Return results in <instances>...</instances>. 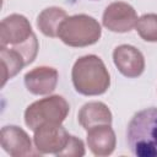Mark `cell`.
I'll return each instance as SVG.
<instances>
[{"label": "cell", "instance_id": "cell-1", "mask_svg": "<svg viewBox=\"0 0 157 157\" xmlns=\"http://www.w3.org/2000/svg\"><path fill=\"white\" fill-rule=\"evenodd\" d=\"M126 142L136 157H157V108L140 110L131 118Z\"/></svg>", "mask_w": 157, "mask_h": 157}, {"label": "cell", "instance_id": "cell-2", "mask_svg": "<svg viewBox=\"0 0 157 157\" xmlns=\"http://www.w3.org/2000/svg\"><path fill=\"white\" fill-rule=\"evenodd\" d=\"M71 78L76 92L83 96L103 94L110 85V76L103 60L93 54L81 56L75 61Z\"/></svg>", "mask_w": 157, "mask_h": 157}, {"label": "cell", "instance_id": "cell-3", "mask_svg": "<svg viewBox=\"0 0 157 157\" xmlns=\"http://www.w3.org/2000/svg\"><path fill=\"white\" fill-rule=\"evenodd\" d=\"M0 47L17 50L23 56L26 65H29L37 56L39 44L29 21L22 15L12 13L1 21Z\"/></svg>", "mask_w": 157, "mask_h": 157}, {"label": "cell", "instance_id": "cell-4", "mask_svg": "<svg viewBox=\"0 0 157 157\" xmlns=\"http://www.w3.org/2000/svg\"><path fill=\"white\" fill-rule=\"evenodd\" d=\"M101 34L102 28L98 21L92 16L80 13L69 16L61 22L58 37L69 47L83 48L97 43Z\"/></svg>", "mask_w": 157, "mask_h": 157}, {"label": "cell", "instance_id": "cell-5", "mask_svg": "<svg viewBox=\"0 0 157 157\" xmlns=\"http://www.w3.org/2000/svg\"><path fill=\"white\" fill-rule=\"evenodd\" d=\"M70 105L61 96H50L29 104L25 112V123L36 131L45 124H61L67 117Z\"/></svg>", "mask_w": 157, "mask_h": 157}, {"label": "cell", "instance_id": "cell-6", "mask_svg": "<svg viewBox=\"0 0 157 157\" xmlns=\"http://www.w3.org/2000/svg\"><path fill=\"white\" fill-rule=\"evenodd\" d=\"M69 132L61 124H45L34 131V146L39 155L53 153L59 156L70 140Z\"/></svg>", "mask_w": 157, "mask_h": 157}, {"label": "cell", "instance_id": "cell-7", "mask_svg": "<svg viewBox=\"0 0 157 157\" xmlns=\"http://www.w3.org/2000/svg\"><path fill=\"white\" fill-rule=\"evenodd\" d=\"M137 20V13L131 5L124 1H115L105 7L102 23L110 32L126 33L135 28Z\"/></svg>", "mask_w": 157, "mask_h": 157}, {"label": "cell", "instance_id": "cell-8", "mask_svg": "<svg viewBox=\"0 0 157 157\" xmlns=\"http://www.w3.org/2000/svg\"><path fill=\"white\" fill-rule=\"evenodd\" d=\"M113 61L121 75L129 78L139 77L145 70L142 53L130 44H121L113 52Z\"/></svg>", "mask_w": 157, "mask_h": 157}, {"label": "cell", "instance_id": "cell-9", "mask_svg": "<svg viewBox=\"0 0 157 157\" xmlns=\"http://www.w3.org/2000/svg\"><path fill=\"white\" fill-rule=\"evenodd\" d=\"M1 147L12 157H26L38 153L33 151L27 132L16 125H7L1 129Z\"/></svg>", "mask_w": 157, "mask_h": 157}, {"label": "cell", "instance_id": "cell-10", "mask_svg": "<svg viewBox=\"0 0 157 157\" xmlns=\"http://www.w3.org/2000/svg\"><path fill=\"white\" fill-rule=\"evenodd\" d=\"M59 74L56 69L49 66H38L25 75V85L32 94L45 96L55 90Z\"/></svg>", "mask_w": 157, "mask_h": 157}, {"label": "cell", "instance_id": "cell-11", "mask_svg": "<svg viewBox=\"0 0 157 157\" xmlns=\"http://www.w3.org/2000/svg\"><path fill=\"white\" fill-rule=\"evenodd\" d=\"M87 145L94 156L104 157L113 153L117 144L110 125H97L87 130Z\"/></svg>", "mask_w": 157, "mask_h": 157}, {"label": "cell", "instance_id": "cell-12", "mask_svg": "<svg viewBox=\"0 0 157 157\" xmlns=\"http://www.w3.org/2000/svg\"><path fill=\"white\" fill-rule=\"evenodd\" d=\"M80 125L88 130L97 125H110L112 113L102 102H88L82 105L77 114Z\"/></svg>", "mask_w": 157, "mask_h": 157}, {"label": "cell", "instance_id": "cell-13", "mask_svg": "<svg viewBox=\"0 0 157 157\" xmlns=\"http://www.w3.org/2000/svg\"><path fill=\"white\" fill-rule=\"evenodd\" d=\"M0 61H1V87L6 81L15 77L25 66L26 61L23 56L15 49L9 47H0Z\"/></svg>", "mask_w": 157, "mask_h": 157}, {"label": "cell", "instance_id": "cell-14", "mask_svg": "<svg viewBox=\"0 0 157 157\" xmlns=\"http://www.w3.org/2000/svg\"><path fill=\"white\" fill-rule=\"evenodd\" d=\"M67 17L65 10L60 7H48L43 10L37 17V27L38 29L47 37H58L59 27L61 22Z\"/></svg>", "mask_w": 157, "mask_h": 157}, {"label": "cell", "instance_id": "cell-15", "mask_svg": "<svg viewBox=\"0 0 157 157\" xmlns=\"http://www.w3.org/2000/svg\"><path fill=\"white\" fill-rule=\"evenodd\" d=\"M139 36L146 42H157V15L145 13L142 15L135 26Z\"/></svg>", "mask_w": 157, "mask_h": 157}, {"label": "cell", "instance_id": "cell-16", "mask_svg": "<svg viewBox=\"0 0 157 157\" xmlns=\"http://www.w3.org/2000/svg\"><path fill=\"white\" fill-rule=\"evenodd\" d=\"M85 155V145L76 136H70L69 144L59 155V157H81Z\"/></svg>", "mask_w": 157, "mask_h": 157}]
</instances>
